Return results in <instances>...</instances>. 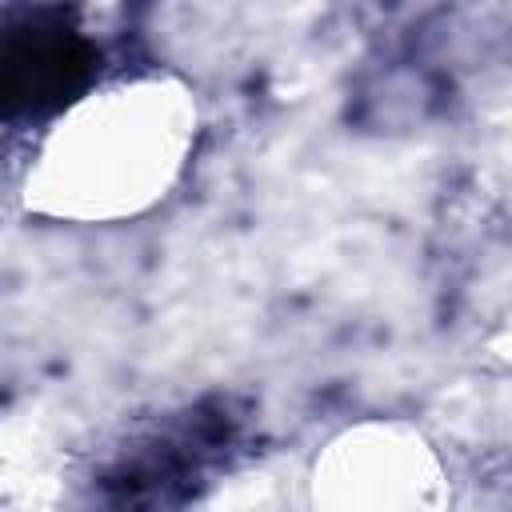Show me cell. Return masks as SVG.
Returning <instances> with one entry per match:
<instances>
[{
    "mask_svg": "<svg viewBox=\"0 0 512 512\" xmlns=\"http://www.w3.org/2000/svg\"><path fill=\"white\" fill-rule=\"evenodd\" d=\"M92 72V44L56 12H36L8 28L4 100L8 112H48Z\"/></svg>",
    "mask_w": 512,
    "mask_h": 512,
    "instance_id": "6da1fadb",
    "label": "cell"
}]
</instances>
